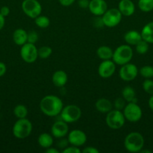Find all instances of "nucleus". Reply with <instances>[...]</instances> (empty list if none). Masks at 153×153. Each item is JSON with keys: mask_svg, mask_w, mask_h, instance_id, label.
<instances>
[{"mask_svg": "<svg viewBox=\"0 0 153 153\" xmlns=\"http://www.w3.org/2000/svg\"><path fill=\"white\" fill-rule=\"evenodd\" d=\"M63 102L57 96L47 95L42 98L40 102V109L44 114L48 117H56L62 110Z\"/></svg>", "mask_w": 153, "mask_h": 153, "instance_id": "obj_1", "label": "nucleus"}, {"mask_svg": "<svg viewBox=\"0 0 153 153\" xmlns=\"http://www.w3.org/2000/svg\"><path fill=\"white\" fill-rule=\"evenodd\" d=\"M144 137L140 133L133 131L127 134L124 140V146L129 152H140L144 146Z\"/></svg>", "mask_w": 153, "mask_h": 153, "instance_id": "obj_2", "label": "nucleus"}, {"mask_svg": "<svg viewBox=\"0 0 153 153\" xmlns=\"http://www.w3.org/2000/svg\"><path fill=\"white\" fill-rule=\"evenodd\" d=\"M133 58V49L130 45H121L113 51L112 61L117 65H124L131 61Z\"/></svg>", "mask_w": 153, "mask_h": 153, "instance_id": "obj_3", "label": "nucleus"}, {"mask_svg": "<svg viewBox=\"0 0 153 153\" xmlns=\"http://www.w3.org/2000/svg\"><path fill=\"white\" fill-rule=\"evenodd\" d=\"M32 123L26 118L18 119L14 124L12 132L14 136L18 139H25L31 134Z\"/></svg>", "mask_w": 153, "mask_h": 153, "instance_id": "obj_4", "label": "nucleus"}, {"mask_svg": "<svg viewBox=\"0 0 153 153\" xmlns=\"http://www.w3.org/2000/svg\"><path fill=\"white\" fill-rule=\"evenodd\" d=\"M106 123L109 128L112 129H119L125 123V117L122 111L117 109H112L106 114Z\"/></svg>", "mask_w": 153, "mask_h": 153, "instance_id": "obj_5", "label": "nucleus"}, {"mask_svg": "<svg viewBox=\"0 0 153 153\" xmlns=\"http://www.w3.org/2000/svg\"><path fill=\"white\" fill-rule=\"evenodd\" d=\"M60 116L61 119L67 123H73L79 120L82 116V111L76 105H68L63 107Z\"/></svg>", "mask_w": 153, "mask_h": 153, "instance_id": "obj_6", "label": "nucleus"}, {"mask_svg": "<svg viewBox=\"0 0 153 153\" xmlns=\"http://www.w3.org/2000/svg\"><path fill=\"white\" fill-rule=\"evenodd\" d=\"M21 7L23 13L31 19H35L41 14L42 6L38 0H23Z\"/></svg>", "mask_w": 153, "mask_h": 153, "instance_id": "obj_7", "label": "nucleus"}, {"mask_svg": "<svg viewBox=\"0 0 153 153\" xmlns=\"http://www.w3.org/2000/svg\"><path fill=\"white\" fill-rule=\"evenodd\" d=\"M122 17V15L118 8L107 9L106 11L101 16L104 26L109 28H112L118 25L121 22Z\"/></svg>", "mask_w": 153, "mask_h": 153, "instance_id": "obj_8", "label": "nucleus"}, {"mask_svg": "<svg viewBox=\"0 0 153 153\" xmlns=\"http://www.w3.org/2000/svg\"><path fill=\"white\" fill-rule=\"evenodd\" d=\"M123 114L125 120L129 122L136 123L142 117V111L136 102H128L123 109Z\"/></svg>", "mask_w": 153, "mask_h": 153, "instance_id": "obj_9", "label": "nucleus"}, {"mask_svg": "<svg viewBox=\"0 0 153 153\" xmlns=\"http://www.w3.org/2000/svg\"><path fill=\"white\" fill-rule=\"evenodd\" d=\"M20 56L21 58L28 64L34 63L38 58L37 47L33 43L27 42L21 46Z\"/></svg>", "mask_w": 153, "mask_h": 153, "instance_id": "obj_10", "label": "nucleus"}, {"mask_svg": "<svg viewBox=\"0 0 153 153\" xmlns=\"http://www.w3.org/2000/svg\"><path fill=\"white\" fill-rule=\"evenodd\" d=\"M139 70L136 66L134 64H130L129 62L124 65H122L119 70V76L122 80L124 82H130L136 79Z\"/></svg>", "mask_w": 153, "mask_h": 153, "instance_id": "obj_11", "label": "nucleus"}, {"mask_svg": "<svg viewBox=\"0 0 153 153\" xmlns=\"http://www.w3.org/2000/svg\"><path fill=\"white\" fill-rule=\"evenodd\" d=\"M68 140L69 144L75 146H82L86 143L87 136L84 131L80 129H74L68 134Z\"/></svg>", "mask_w": 153, "mask_h": 153, "instance_id": "obj_12", "label": "nucleus"}, {"mask_svg": "<svg viewBox=\"0 0 153 153\" xmlns=\"http://www.w3.org/2000/svg\"><path fill=\"white\" fill-rule=\"evenodd\" d=\"M116 71V64L112 60H104L98 66V73L103 79L110 78Z\"/></svg>", "mask_w": 153, "mask_h": 153, "instance_id": "obj_13", "label": "nucleus"}, {"mask_svg": "<svg viewBox=\"0 0 153 153\" xmlns=\"http://www.w3.org/2000/svg\"><path fill=\"white\" fill-rule=\"evenodd\" d=\"M68 134V126L62 120L56 121L51 127V134L56 138H62Z\"/></svg>", "mask_w": 153, "mask_h": 153, "instance_id": "obj_14", "label": "nucleus"}, {"mask_svg": "<svg viewBox=\"0 0 153 153\" xmlns=\"http://www.w3.org/2000/svg\"><path fill=\"white\" fill-rule=\"evenodd\" d=\"M107 4L105 0H90L88 10L94 16H102L107 10Z\"/></svg>", "mask_w": 153, "mask_h": 153, "instance_id": "obj_15", "label": "nucleus"}, {"mask_svg": "<svg viewBox=\"0 0 153 153\" xmlns=\"http://www.w3.org/2000/svg\"><path fill=\"white\" fill-rule=\"evenodd\" d=\"M118 9L122 16H130L134 13L135 5L131 0H120Z\"/></svg>", "mask_w": 153, "mask_h": 153, "instance_id": "obj_16", "label": "nucleus"}, {"mask_svg": "<svg viewBox=\"0 0 153 153\" xmlns=\"http://www.w3.org/2000/svg\"><path fill=\"white\" fill-rule=\"evenodd\" d=\"M52 82L57 88L64 86L68 82V75L63 70H57L52 76Z\"/></svg>", "mask_w": 153, "mask_h": 153, "instance_id": "obj_17", "label": "nucleus"}, {"mask_svg": "<svg viewBox=\"0 0 153 153\" xmlns=\"http://www.w3.org/2000/svg\"><path fill=\"white\" fill-rule=\"evenodd\" d=\"M95 108L102 114H107L112 109V104L108 99L100 98L95 102Z\"/></svg>", "mask_w": 153, "mask_h": 153, "instance_id": "obj_18", "label": "nucleus"}, {"mask_svg": "<svg viewBox=\"0 0 153 153\" xmlns=\"http://www.w3.org/2000/svg\"><path fill=\"white\" fill-rule=\"evenodd\" d=\"M28 32L22 28H17L13 33V40L17 46H22L27 43Z\"/></svg>", "mask_w": 153, "mask_h": 153, "instance_id": "obj_19", "label": "nucleus"}, {"mask_svg": "<svg viewBox=\"0 0 153 153\" xmlns=\"http://www.w3.org/2000/svg\"><path fill=\"white\" fill-rule=\"evenodd\" d=\"M124 39L127 44L131 45V46H135L137 43H139L142 40V36L141 34L137 31L131 30L128 31L124 34Z\"/></svg>", "mask_w": 153, "mask_h": 153, "instance_id": "obj_20", "label": "nucleus"}, {"mask_svg": "<svg viewBox=\"0 0 153 153\" xmlns=\"http://www.w3.org/2000/svg\"><path fill=\"white\" fill-rule=\"evenodd\" d=\"M140 34L142 40L148 43H153V21L144 25Z\"/></svg>", "mask_w": 153, "mask_h": 153, "instance_id": "obj_21", "label": "nucleus"}, {"mask_svg": "<svg viewBox=\"0 0 153 153\" xmlns=\"http://www.w3.org/2000/svg\"><path fill=\"white\" fill-rule=\"evenodd\" d=\"M38 143L40 147L47 149L53 143V136L48 133H42L38 137Z\"/></svg>", "mask_w": 153, "mask_h": 153, "instance_id": "obj_22", "label": "nucleus"}, {"mask_svg": "<svg viewBox=\"0 0 153 153\" xmlns=\"http://www.w3.org/2000/svg\"><path fill=\"white\" fill-rule=\"evenodd\" d=\"M122 96L128 102H137L136 97V93L134 89L130 86L124 87L122 91Z\"/></svg>", "mask_w": 153, "mask_h": 153, "instance_id": "obj_23", "label": "nucleus"}, {"mask_svg": "<svg viewBox=\"0 0 153 153\" xmlns=\"http://www.w3.org/2000/svg\"><path fill=\"white\" fill-rule=\"evenodd\" d=\"M113 55V51L110 47L107 46H101L97 49V55L100 59L111 60Z\"/></svg>", "mask_w": 153, "mask_h": 153, "instance_id": "obj_24", "label": "nucleus"}, {"mask_svg": "<svg viewBox=\"0 0 153 153\" xmlns=\"http://www.w3.org/2000/svg\"><path fill=\"white\" fill-rule=\"evenodd\" d=\"M14 114L17 119L26 118L28 115V109L24 105H17L14 108Z\"/></svg>", "mask_w": 153, "mask_h": 153, "instance_id": "obj_25", "label": "nucleus"}, {"mask_svg": "<svg viewBox=\"0 0 153 153\" xmlns=\"http://www.w3.org/2000/svg\"><path fill=\"white\" fill-rule=\"evenodd\" d=\"M138 7L141 11L145 13L152 11L153 10V0H139Z\"/></svg>", "mask_w": 153, "mask_h": 153, "instance_id": "obj_26", "label": "nucleus"}, {"mask_svg": "<svg viewBox=\"0 0 153 153\" xmlns=\"http://www.w3.org/2000/svg\"><path fill=\"white\" fill-rule=\"evenodd\" d=\"M34 23L39 28H46L50 25V19L47 16H43V15L40 14L34 19Z\"/></svg>", "mask_w": 153, "mask_h": 153, "instance_id": "obj_27", "label": "nucleus"}, {"mask_svg": "<svg viewBox=\"0 0 153 153\" xmlns=\"http://www.w3.org/2000/svg\"><path fill=\"white\" fill-rule=\"evenodd\" d=\"M52 53V48L48 46H43L40 48L38 49V58L41 59H46L49 58Z\"/></svg>", "mask_w": 153, "mask_h": 153, "instance_id": "obj_28", "label": "nucleus"}, {"mask_svg": "<svg viewBox=\"0 0 153 153\" xmlns=\"http://www.w3.org/2000/svg\"><path fill=\"white\" fill-rule=\"evenodd\" d=\"M135 49H136L137 53L140 54V55H144L148 50V43L142 39L139 43L135 45Z\"/></svg>", "mask_w": 153, "mask_h": 153, "instance_id": "obj_29", "label": "nucleus"}, {"mask_svg": "<svg viewBox=\"0 0 153 153\" xmlns=\"http://www.w3.org/2000/svg\"><path fill=\"white\" fill-rule=\"evenodd\" d=\"M140 74L145 79H152L153 77V67L152 66H144L140 70Z\"/></svg>", "mask_w": 153, "mask_h": 153, "instance_id": "obj_30", "label": "nucleus"}, {"mask_svg": "<svg viewBox=\"0 0 153 153\" xmlns=\"http://www.w3.org/2000/svg\"><path fill=\"white\" fill-rule=\"evenodd\" d=\"M142 88L144 91L148 94H153V81L150 79H146L142 83Z\"/></svg>", "mask_w": 153, "mask_h": 153, "instance_id": "obj_31", "label": "nucleus"}, {"mask_svg": "<svg viewBox=\"0 0 153 153\" xmlns=\"http://www.w3.org/2000/svg\"><path fill=\"white\" fill-rule=\"evenodd\" d=\"M126 101L124 100L122 97H118V98L116 99V100L114 101L113 106L115 108V109H117V110H123L124 108L125 107L126 105Z\"/></svg>", "mask_w": 153, "mask_h": 153, "instance_id": "obj_32", "label": "nucleus"}, {"mask_svg": "<svg viewBox=\"0 0 153 153\" xmlns=\"http://www.w3.org/2000/svg\"><path fill=\"white\" fill-rule=\"evenodd\" d=\"M38 40V34L36 31H31L28 32V37H27V42L30 43H34Z\"/></svg>", "mask_w": 153, "mask_h": 153, "instance_id": "obj_33", "label": "nucleus"}, {"mask_svg": "<svg viewBox=\"0 0 153 153\" xmlns=\"http://www.w3.org/2000/svg\"><path fill=\"white\" fill-rule=\"evenodd\" d=\"M82 151L80 149L78 146H73V145H70V146H67L62 150L63 153H80Z\"/></svg>", "mask_w": 153, "mask_h": 153, "instance_id": "obj_34", "label": "nucleus"}, {"mask_svg": "<svg viewBox=\"0 0 153 153\" xmlns=\"http://www.w3.org/2000/svg\"><path fill=\"white\" fill-rule=\"evenodd\" d=\"M83 153H99V150L93 146H87L82 150Z\"/></svg>", "mask_w": 153, "mask_h": 153, "instance_id": "obj_35", "label": "nucleus"}, {"mask_svg": "<svg viewBox=\"0 0 153 153\" xmlns=\"http://www.w3.org/2000/svg\"><path fill=\"white\" fill-rule=\"evenodd\" d=\"M60 139H61V140H59V141L58 142V146H59L60 148H62V149H64V148L67 147L68 145L69 144L68 140V139H64V137H62V138H60Z\"/></svg>", "mask_w": 153, "mask_h": 153, "instance_id": "obj_36", "label": "nucleus"}, {"mask_svg": "<svg viewBox=\"0 0 153 153\" xmlns=\"http://www.w3.org/2000/svg\"><path fill=\"white\" fill-rule=\"evenodd\" d=\"M0 13H1L3 16L6 17V16H8L9 13H10V8H9L8 6H3V7H2L1 8H0Z\"/></svg>", "mask_w": 153, "mask_h": 153, "instance_id": "obj_37", "label": "nucleus"}, {"mask_svg": "<svg viewBox=\"0 0 153 153\" xmlns=\"http://www.w3.org/2000/svg\"><path fill=\"white\" fill-rule=\"evenodd\" d=\"M88 4H89V1L88 0H79L78 1V5L81 8H88Z\"/></svg>", "mask_w": 153, "mask_h": 153, "instance_id": "obj_38", "label": "nucleus"}, {"mask_svg": "<svg viewBox=\"0 0 153 153\" xmlns=\"http://www.w3.org/2000/svg\"><path fill=\"white\" fill-rule=\"evenodd\" d=\"M76 1V0H58L60 4H62L64 7H68L70 6L71 4H74V2Z\"/></svg>", "mask_w": 153, "mask_h": 153, "instance_id": "obj_39", "label": "nucleus"}, {"mask_svg": "<svg viewBox=\"0 0 153 153\" xmlns=\"http://www.w3.org/2000/svg\"><path fill=\"white\" fill-rule=\"evenodd\" d=\"M7 71V67H6L5 64L2 61H0V77H2Z\"/></svg>", "mask_w": 153, "mask_h": 153, "instance_id": "obj_40", "label": "nucleus"}, {"mask_svg": "<svg viewBox=\"0 0 153 153\" xmlns=\"http://www.w3.org/2000/svg\"><path fill=\"white\" fill-rule=\"evenodd\" d=\"M4 24H5V17L0 13V31L4 28Z\"/></svg>", "mask_w": 153, "mask_h": 153, "instance_id": "obj_41", "label": "nucleus"}, {"mask_svg": "<svg viewBox=\"0 0 153 153\" xmlns=\"http://www.w3.org/2000/svg\"><path fill=\"white\" fill-rule=\"evenodd\" d=\"M45 152L46 153H59V151H58V149H56V148H52L50 146V147L46 149Z\"/></svg>", "mask_w": 153, "mask_h": 153, "instance_id": "obj_42", "label": "nucleus"}, {"mask_svg": "<svg viewBox=\"0 0 153 153\" xmlns=\"http://www.w3.org/2000/svg\"><path fill=\"white\" fill-rule=\"evenodd\" d=\"M148 107L153 111V94L151 96L149 100H148Z\"/></svg>", "mask_w": 153, "mask_h": 153, "instance_id": "obj_43", "label": "nucleus"}, {"mask_svg": "<svg viewBox=\"0 0 153 153\" xmlns=\"http://www.w3.org/2000/svg\"><path fill=\"white\" fill-rule=\"evenodd\" d=\"M140 152H142V153H145V152L151 153V151H149V150H143V149H142V150L140 151Z\"/></svg>", "mask_w": 153, "mask_h": 153, "instance_id": "obj_44", "label": "nucleus"}, {"mask_svg": "<svg viewBox=\"0 0 153 153\" xmlns=\"http://www.w3.org/2000/svg\"><path fill=\"white\" fill-rule=\"evenodd\" d=\"M0 110H1V105H0Z\"/></svg>", "mask_w": 153, "mask_h": 153, "instance_id": "obj_45", "label": "nucleus"}, {"mask_svg": "<svg viewBox=\"0 0 153 153\" xmlns=\"http://www.w3.org/2000/svg\"><path fill=\"white\" fill-rule=\"evenodd\" d=\"M49 1H52V0H49Z\"/></svg>", "mask_w": 153, "mask_h": 153, "instance_id": "obj_46", "label": "nucleus"}]
</instances>
